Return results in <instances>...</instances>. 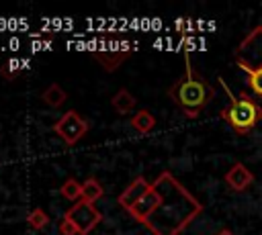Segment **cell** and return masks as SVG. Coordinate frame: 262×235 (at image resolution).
<instances>
[{
  "label": "cell",
  "mask_w": 262,
  "mask_h": 235,
  "mask_svg": "<svg viewBox=\"0 0 262 235\" xmlns=\"http://www.w3.org/2000/svg\"><path fill=\"white\" fill-rule=\"evenodd\" d=\"M203 208V202L172 172L164 170L129 215L145 225L151 235H182Z\"/></svg>",
  "instance_id": "obj_1"
},
{
  "label": "cell",
  "mask_w": 262,
  "mask_h": 235,
  "mask_svg": "<svg viewBox=\"0 0 262 235\" xmlns=\"http://www.w3.org/2000/svg\"><path fill=\"white\" fill-rule=\"evenodd\" d=\"M168 98L182 110L186 119H196L205 110V106L215 98V88L203 74L194 69L188 49H184V72L168 88Z\"/></svg>",
  "instance_id": "obj_2"
},
{
  "label": "cell",
  "mask_w": 262,
  "mask_h": 235,
  "mask_svg": "<svg viewBox=\"0 0 262 235\" xmlns=\"http://www.w3.org/2000/svg\"><path fill=\"white\" fill-rule=\"evenodd\" d=\"M221 88L225 90L229 102L225 108H221L219 116L237 133V135H248L250 131H254V127L262 121V106L254 100V96H250L246 90L233 94L231 88L227 86V82L223 78H219Z\"/></svg>",
  "instance_id": "obj_3"
},
{
  "label": "cell",
  "mask_w": 262,
  "mask_h": 235,
  "mask_svg": "<svg viewBox=\"0 0 262 235\" xmlns=\"http://www.w3.org/2000/svg\"><path fill=\"white\" fill-rule=\"evenodd\" d=\"M133 51H135L133 39H129L123 33L104 31L98 35V45H94L90 49V55H92V59L98 61V65L104 72H115L123 65V61H127L131 57Z\"/></svg>",
  "instance_id": "obj_4"
},
{
  "label": "cell",
  "mask_w": 262,
  "mask_h": 235,
  "mask_svg": "<svg viewBox=\"0 0 262 235\" xmlns=\"http://www.w3.org/2000/svg\"><path fill=\"white\" fill-rule=\"evenodd\" d=\"M239 69H262V25H256L233 51Z\"/></svg>",
  "instance_id": "obj_5"
},
{
  "label": "cell",
  "mask_w": 262,
  "mask_h": 235,
  "mask_svg": "<svg viewBox=\"0 0 262 235\" xmlns=\"http://www.w3.org/2000/svg\"><path fill=\"white\" fill-rule=\"evenodd\" d=\"M88 129H90L88 121H86L76 108L66 110V112L53 123V127H51V131H53L66 145H76L80 139L86 137Z\"/></svg>",
  "instance_id": "obj_6"
},
{
  "label": "cell",
  "mask_w": 262,
  "mask_h": 235,
  "mask_svg": "<svg viewBox=\"0 0 262 235\" xmlns=\"http://www.w3.org/2000/svg\"><path fill=\"white\" fill-rule=\"evenodd\" d=\"M63 217L70 219V221L76 225L78 235H90V233L98 227V223L102 221V213H100L94 204L84 202V200L74 202V204L66 210Z\"/></svg>",
  "instance_id": "obj_7"
},
{
  "label": "cell",
  "mask_w": 262,
  "mask_h": 235,
  "mask_svg": "<svg viewBox=\"0 0 262 235\" xmlns=\"http://www.w3.org/2000/svg\"><path fill=\"white\" fill-rule=\"evenodd\" d=\"M151 188V182H147V178H143V176H137V178H133L131 180V184L117 196V202H119V206L121 208H125L127 213L147 194V190Z\"/></svg>",
  "instance_id": "obj_8"
},
{
  "label": "cell",
  "mask_w": 262,
  "mask_h": 235,
  "mask_svg": "<svg viewBox=\"0 0 262 235\" xmlns=\"http://www.w3.org/2000/svg\"><path fill=\"white\" fill-rule=\"evenodd\" d=\"M223 180H225V184H227L229 190H233V192H246V190L254 184V174L248 170L246 163L235 161V163L225 172Z\"/></svg>",
  "instance_id": "obj_9"
},
{
  "label": "cell",
  "mask_w": 262,
  "mask_h": 235,
  "mask_svg": "<svg viewBox=\"0 0 262 235\" xmlns=\"http://www.w3.org/2000/svg\"><path fill=\"white\" fill-rule=\"evenodd\" d=\"M111 106L117 114H129L135 106H137V98L127 90V88H121L115 92V96L111 98Z\"/></svg>",
  "instance_id": "obj_10"
},
{
  "label": "cell",
  "mask_w": 262,
  "mask_h": 235,
  "mask_svg": "<svg viewBox=\"0 0 262 235\" xmlns=\"http://www.w3.org/2000/svg\"><path fill=\"white\" fill-rule=\"evenodd\" d=\"M41 100L49 106V108H59V106H63V102L68 100V92L59 86V84H49L45 90H43V94H41Z\"/></svg>",
  "instance_id": "obj_11"
},
{
  "label": "cell",
  "mask_w": 262,
  "mask_h": 235,
  "mask_svg": "<svg viewBox=\"0 0 262 235\" xmlns=\"http://www.w3.org/2000/svg\"><path fill=\"white\" fill-rule=\"evenodd\" d=\"M29 61L27 59H18V57H8L2 65H0V76L6 80V82H14L23 69H27Z\"/></svg>",
  "instance_id": "obj_12"
},
{
  "label": "cell",
  "mask_w": 262,
  "mask_h": 235,
  "mask_svg": "<svg viewBox=\"0 0 262 235\" xmlns=\"http://www.w3.org/2000/svg\"><path fill=\"white\" fill-rule=\"evenodd\" d=\"M131 127H133L137 133L145 135V133L154 131V127H156V116H154L147 108H139V110L131 116Z\"/></svg>",
  "instance_id": "obj_13"
},
{
  "label": "cell",
  "mask_w": 262,
  "mask_h": 235,
  "mask_svg": "<svg viewBox=\"0 0 262 235\" xmlns=\"http://www.w3.org/2000/svg\"><path fill=\"white\" fill-rule=\"evenodd\" d=\"M104 196V188H102V184L96 180V178H86L84 182H82V198L80 200H84V202H90V204H94L96 200H100Z\"/></svg>",
  "instance_id": "obj_14"
},
{
  "label": "cell",
  "mask_w": 262,
  "mask_h": 235,
  "mask_svg": "<svg viewBox=\"0 0 262 235\" xmlns=\"http://www.w3.org/2000/svg\"><path fill=\"white\" fill-rule=\"evenodd\" d=\"M27 225L31 229H35V231H41V229H45L49 225V215L41 206H35V208H31L27 213Z\"/></svg>",
  "instance_id": "obj_15"
},
{
  "label": "cell",
  "mask_w": 262,
  "mask_h": 235,
  "mask_svg": "<svg viewBox=\"0 0 262 235\" xmlns=\"http://www.w3.org/2000/svg\"><path fill=\"white\" fill-rule=\"evenodd\" d=\"M59 194H61L66 200H76V202H78V200L82 198V184H80L76 178L70 176V178L59 186Z\"/></svg>",
  "instance_id": "obj_16"
},
{
  "label": "cell",
  "mask_w": 262,
  "mask_h": 235,
  "mask_svg": "<svg viewBox=\"0 0 262 235\" xmlns=\"http://www.w3.org/2000/svg\"><path fill=\"white\" fill-rule=\"evenodd\" d=\"M246 86L254 96L262 98V69H246Z\"/></svg>",
  "instance_id": "obj_17"
},
{
  "label": "cell",
  "mask_w": 262,
  "mask_h": 235,
  "mask_svg": "<svg viewBox=\"0 0 262 235\" xmlns=\"http://www.w3.org/2000/svg\"><path fill=\"white\" fill-rule=\"evenodd\" d=\"M59 233L61 235H78V229H76V225L70 219L61 217V221H59Z\"/></svg>",
  "instance_id": "obj_18"
},
{
  "label": "cell",
  "mask_w": 262,
  "mask_h": 235,
  "mask_svg": "<svg viewBox=\"0 0 262 235\" xmlns=\"http://www.w3.org/2000/svg\"><path fill=\"white\" fill-rule=\"evenodd\" d=\"M215 235H235V233H233L231 229H221V231H217Z\"/></svg>",
  "instance_id": "obj_19"
}]
</instances>
